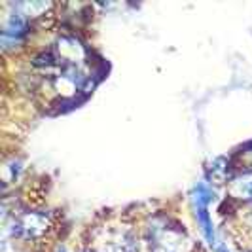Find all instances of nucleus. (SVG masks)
I'll return each mask as SVG.
<instances>
[{
  "label": "nucleus",
  "mask_w": 252,
  "mask_h": 252,
  "mask_svg": "<svg viewBox=\"0 0 252 252\" xmlns=\"http://www.w3.org/2000/svg\"><path fill=\"white\" fill-rule=\"evenodd\" d=\"M215 199V191L213 188L207 184V182H199L193 191H191V201H193V209H195V218L201 226V231L205 235V239L209 241L211 249H218L222 243L216 237L215 226H213V220H211V215H209V205Z\"/></svg>",
  "instance_id": "nucleus-1"
},
{
  "label": "nucleus",
  "mask_w": 252,
  "mask_h": 252,
  "mask_svg": "<svg viewBox=\"0 0 252 252\" xmlns=\"http://www.w3.org/2000/svg\"><path fill=\"white\" fill-rule=\"evenodd\" d=\"M150 247L154 252H189V239L184 231L169 224L150 227Z\"/></svg>",
  "instance_id": "nucleus-2"
},
{
  "label": "nucleus",
  "mask_w": 252,
  "mask_h": 252,
  "mask_svg": "<svg viewBox=\"0 0 252 252\" xmlns=\"http://www.w3.org/2000/svg\"><path fill=\"white\" fill-rule=\"evenodd\" d=\"M89 80L76 66H64L57 74H53V88L63 97H72L78 91H86Z\"/></svg>",
  "instance_id": "nucleus-3"
},
{
  "label": "nucleus",
  "mask_w": 252,
  "mask_h": 252,
  "mask_svg": "<svg viewBox=\"0 0 252 252\" xmlns=\"http://www.w3.org/2000/svg\"><path fill=\"white\" fill-rule=\"evenodd\" d=\"M50 229V218L42 213H25L13 222V235L23 239H38Z\"/></svg>",
  "instance_id": "nucleus-4"
},
{
  "label": "nucleus",
  "mask_w": 252,
  "mask_h": 252,
  "mask_svg": "<svg viewBox=\"0 0 252 252\" xmlns=\"http://www.w3.org/2000/svg\"><path fill=\"white\" fill-rule=\"evenodd\" d=\"M55 55H57V59L61 61L63 66H76L86 59L88 51L78 38L61 36L55 44Z\"/></svg>",
  "instance_id": "nucleus-5"
},
{
  "label": "nucleus",
  "mask_w": 252,
  "mask_h": 252,
  "mask_svg": "<svg viewBox=\"0 0 252 252\" xmlns=\"http://www.w3.org/2000/svg\"><path fill=\"white\" fill-rule=\"evenodd\" d=\"M29 32V19L23 13L15 12L13 15L8 17V21L2 27V46L8 48H15L17 44L23 42V38Z\"/></svg>",
  "instance_id": "nucleus-6"
},
{
  "label": "nucleus",
  "mask_w": 252,
  "mask_h": 252,
  "mask_svg": "<svg viewBox=\"0 0 252 252\" xmlns=\"http://www.w3.org/2000/svg\"><path fill=\"white\" fill-rule=\"evenodd\" d=\"M97 252H139V243L129 231H120L102 241Z\"/></svg>",
  "instance_id": "nucleus-7"
},
{
  "label": "nucleus",
  "mask_w": 252,
  "mask_h": 252,
  "mask_svg": "<svg viewBox=\"0 0 252 252\" xmlns=\"http://www.w3.org/2000/svg\"><path fill=\"white\" fill-rule=\"evenodd\" d=\"M19 13H23L27 19L29 17H40V15H46V12L51 8L50 2H23V4H17L15 6Z\"/></svg>",
  "instance_id": "nucleus-8"
},
{
  "label": "nucleus",
  "mask_w": 252,
  "mask_h": 252,
  "mask_svg": "<svg viewBox=\"0 0 252 252\" xmlns=\"http://www.w3.org/2000/svg\"><path fill=\"white\" fill-rule=\"evenodd\" d=\"M209 173H211V178L216 182H226L229 178V163L226 158H216L209 167Z\"/></svg>",
  "instance_id": "nucleus-9"
},
{
  "label": "nucleus",
  "mask_w": 252,
  "mask_h": 252,
  "mask_svg": "<svg viewBox=\"0 0 252 252\" xmlns=\"http://www.w3.org/2000/svg\"><path fill=\"white\" fill-rule=\"evenodd\" d=\"M231 191H233L237 197H241V199H251L252 201V173L247 175V177L239 178L237 182H233Z\"/></svg>",
  "instance_id": "nucleus-10"
},
{
  "label": "nucleus",
  "mask_w": 252,
  "mask_h": 252,
  "mask_svg": "<svg viewBox=\"0 0 252 252\" xmlns=\"http://www.w3.org/2000/svg\"><path fill=\"white\" fill-rule=\"evenodd\" d=\"M227 252H229V251H227Z\"/></svg>",
  "instance_id": "nucleus-11"
}]
</instances>
